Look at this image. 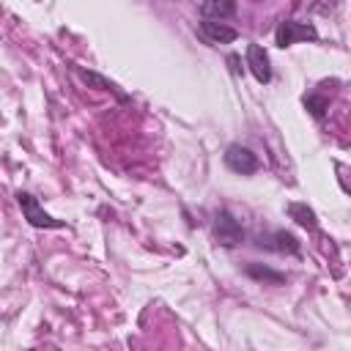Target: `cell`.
<instances>
[{
    "label": "cell",
    "mask_w": 351,
    "mask_h": 351,
    "mask_svg": "<svg viewBox=\"0 0 351 351\" xmlns=\"http://www.w3.org/2000/svg\"><path fill=\"white\" fill-rule=\"evenodd\" d=\"M16 200H19L22 217H25L33 228H41V230H58V228H66L63 219H55V217H49V214L41 208V203L36 200V195H30V192H16Z\"/></svg>",
    "instance_id": "1"
},
{
    "label": "cell",
    "mask_w": 351,
    "mask_h": 351,
    "mask_svg": "<svg viewBox=\"0 0 351 351\" xmlns=\"http://www.w3.org/2000/svg\"><path fill=\"white\" fill-rule=\"evenodd\" d=\"M318 38V30H315V25H310V22H296V19H282L280 25H277V30H274V44L277 47H291V44H296V41H315Z\"/></svg>",
    "instance_id": "2"
},
{
    "label": "cell",
    "mask_w": 351,
    "mask_h": 351,
    "mask_svg": "<svg viewBox=\"0 0 351 351\" xmlns=\"http://www.w3.org/2000/svg\"><path fill=\"white\" fill-rule=\"evenodd\" d=\"M244 228H241V222L230 214V211H225V208H219L217 214H214V239H217V244H222V247H236V244H241L244 241Z\"/></svg>",
    "instance_id": "3"
},
{
    "label": "cell",
    "mask_w": 351,
    "mask_h": 351,
    "mask_svg": "<svg viewBox=\"0 0 351 351\" xmlns=\"http://www.w3.org/2000/svg\"><path fill=\"white\" fill-rule=\"evenodd\" d=\"M258 250H266V252H288V255H299L302 252V244L293 233L288 230H266V233H258L255 241H252Z\"/></svg>",
    "instance_id": "4"
},
{
    "label": "cell",
    "mask_w": 351,
    "mask_h": 351,
    "mask_svg": "<svg viewBox=\"0 0 351 351\" xmlns=\"http://www.w3.org/2000/svg\"><path fill=\"white\" fill-rule=\"evenodd\" d=\"M225 165H228V170H233L239 176H252L261 167L258 156L247 145H239V143H233V145L225 148Z\"/></svg>",
    "instance_id": "5"
},
{
    "label": "cell",
    "mask_w": 351,
    "mask_h": 351,
    "mask_svg": "<svg viewBox=\"0 0 351 351\" xmlns=\"http://www.w3.org/2000/svg\"><path fill=\"white\" fill-rule=\"evenodd\" d=\"M250 74L261 82V85H269L271 82V63H269V55L261 44H247V58H244Z\"/></svg>",
    "instance_id": "6"
},
{
    "label": "cell",
    "mask_w": 351,
    "mask_h": 351,
    "mask_svg": "<svg viewBox=\"0 0 351 351\" xmlns=\"http://www.w3.org/2000/svg\"><path fill=\"white\" fill-rule=\"evenodd\" d=\"M197 33H200L208 44H230V41L239 38L236 27H230V25H225V22H211V19L197 22Z\"/></svg>",
    "instance_id": "7"
},
{
    "label": "cell",
    "mask_w": 351,
    "mask_h": 351,
    "mask_svg": "<svg viewBox=\"0 0 351 351\" xmlns=\"http://www.w3.org/2000/svg\"><path fill=\"white\" fill-rule=\"evenodd\" d=\"M197 14L203 19H211V22H222L228 16L236 14V3L233 0H208V3H200L197 5Z\"/></svg>",
    "instance_id": "8"
},
{
    "label": "cell",
    "mask_w": 351,
    "mask_h": 351,
    "mask_svg": "<svg viewBox=\"0 0 351 351\" xmlns=\"http://www.w3.org/2000/svg\"><path fill=\"white\" fill-rule=\"evenodd\" d=\"M74 74H77L88 88L110 90V93H115V96H118V101H126V96L118 90V85H115V82H110L107 77H101V74H96V71H90V69H82V66H74Z\"/></svg>",
    "instance_id": "9"
},
{
    "label": "cell",
    "mask_w": 351,
    "mask_h": 351,
    "mask_svg": "<svg viewBox=\"0 0 351 351\" xmlns=\"http://www.w3.org/2000/svg\"><path fill=\"white\" fill-rule=\"evenodd\" d=\"M244 274L252 277L255 282H263V285H285V280H288L282 271L269 269V266H263V263H247V266H244Z\"/></svg>",
    "instance_id": "10"
},
{
    "label": "cell",
    "mask_w": 351,
    "mask_h": 351,
    "mask_svg": "<svg viewBox=\"0 0 351 351\" xmlns=\"http://www.w3.org/2000/svg\"><path fill=\"white\" fill-rule=\"evenodd\" d=\"M285 211H288V217H291L296 225H302V228H307V230H315V228H318V217H315V211H313L307 203H288Z\"/></svg>",
    "instance_id": "11"
},
{
    "label": "cell",
    "mask_w": 351,
    "mask_h": 351,
    "mask_svg": "<svg viewBox=\"0 0 351 351\" xmlns=\"http://www.w3.org/2000/svg\"><path fill=\"white\" fill-rule=\"evenodd\" d=\"M302 101H304L307 112H310L313 118H318V121H321V118L326 115V110H329V99H326L324 93H307Z\"/></svg>",
    "instance_id": "12"
},
{
    "label": "cell",
    "mask_w": 351,
    "mask_h": 351,
    "mask_svg": "<svg viewBox=\"0 0 351 351\" xmlns=\"http://www.w3.org/2000/svg\"><path fill=\"white\" fill-rule=\"evenodd\" d=\"M228 63L233 66V71H236V74L241 71V66H239V63H241V60H239V55H230V58H228Z\"/></svg>",
    "instance_id": "13"
}]
</instances>
